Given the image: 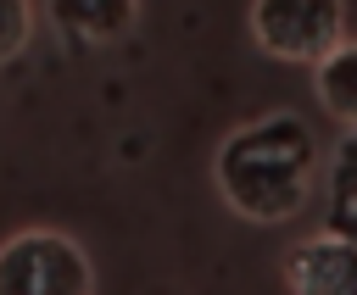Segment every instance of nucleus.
<instances>
[{
  "label": "nucleus",
  "mask_w": 357,
  "mask_h": 295,
  "mask_svg": "<svg viewBox=\"0 0 357 295\" xmlns=\"http://www.w3.org/2000/svg\"><path fill=\"white\" fill-rule=\"evenodd\" d=\"M318 173V139L296 111H268L223 134L212 156V184L245 223H290Z\"/></svg>",
  "instance_id": "nucleus-1"
},
{
  "label": "nucleus",
  "mask_w": 357,
  "mask_h": 295,
  "mask_svg": "<svg viewBox=\"0 0 357 295\" xmlns=\"http://www.w3.org/2000/svg\"><path fill=\"white\" fill-rule=\"evenodd\" d=\"M0 295H95V267L73 234L22 228L0 245Z\"/></svg>",
  "instance_id": "nucleus-2"
},
{
  "label": "nucleus",
  "mask_w": 357,
  "mask_h": 295,
  "mask_svg": "<svg viewBox=\"0 0 357 295\" xmlns=\"http://www.w3.org/2000/svg\"><path fill=\"white\" fill-rule=\"evenodd\" d=\"M251 39L273 61L312 67L346 39V0H251Z\"/></svg>",
  "instance_id": "nucleus-3"
},
{
  "label": "nucleus",
  "mask_w": 357,
  "mask_h": 295,
  "mask_svg": "<svg viewBox=\"0 0 357 295\" xmlns=\"http://www.w3.org/2000/svg\"><path fill=\"white\" fill-rule=\"evenodd\" d=\"M290 295H357V245L340 234H312L284 250Z\"/></svg>",
  "instance_id": "nucleus-4"
},
{
  "label": "nucleus",
  "mask_w": 357,
  "mask_h": 295,
  "mask_svg": "<svg viewBox=\"0 0 357 295\" xmlns=\"http://www.w3.org/2000/svg\"><path fill=\"white\" fill-rule=\"evenodd\" d=\"M45 17L73 45H117L139 22V0H45Z\"/></svg>",
  "instance_id": "nucleus-5"
},
{
  "label": "nucleus",
  "mask_w": 357,
  "mask_h": 295,
  "mask_svg": "<svg viewBox=\"0 0 357 295\" xmlns=\"http://www.w3.org/2000/svg\"><path fill=\"white\" fill-rule=\"evenodd\" d=\"M324 234H340L357 245V122L340 134L324 167Z\"/></svg>",
  "instance_id": "nucleus-6"
},
{
  "label": "nucleus",
  "mask_w": 357,
  "mask_h": 295,
  "mask_svg": "<svg viewBox=\"0 0 357 295\" xmlns=\"http://www.w3.org/2000/svg\"><path fill=\"white\" fill-rule=\"evenodd\" d=\"M312 83H318V106L351 128L357 122V39H340L329 56H318Z\"/></svg>",
  "instance_id": "nucleus-7"
},
{
  "label": "nucleus",
  "mask_w": 357,
  "mask_h": 295,
  "mask_svg": "<svg viewBox=\"0 0 357 295\" xmlns=\"http://www.w3.org/2000/svg\"><path fill=\"white\" fill-rule=\"evenodd\" d=\"M33 39V0H0V67Z\"/></svg>",
  "instance_id": "nucleus-8"
}]
</instances>
